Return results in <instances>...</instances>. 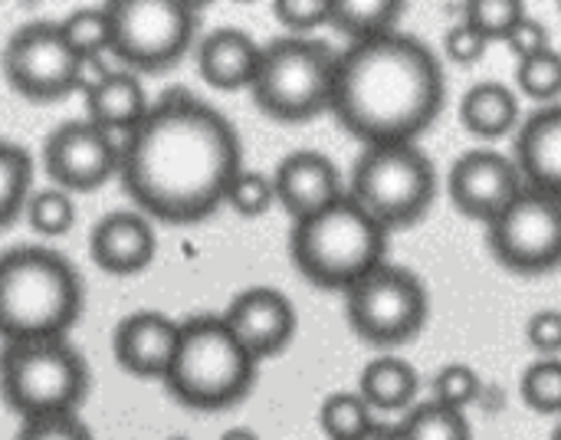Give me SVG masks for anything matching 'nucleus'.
Masks as SVG:
<instances>
[{"label": "nucleus", "instance_id": "nucleus-1", "mask_svg": "<svg viewBox=\"0 0 561 440\" xmlns=\"http://www.w3.org/2000/svg\"><path fill=\"white\" fill-rule=\"evenodd\" d=\"M243 171L240 135L224 112L171 89L122 138L118 178L138 211L161 224L207 221Z\"/></svg>", "mask_w": 561, "mask_h": 440}, {"label": "nucleus", "instance_id": "nucleus-2", "mask_svg": "<svg viewBox=\"0 0 561 440\" xmlns=\"http://www.w3.org/2000/svg\"><path fill=\"white\" fill-rule=\"evenodd\" d=\"M447 102V79L437 53L411 36L388 33L348 43L339 53L329 112L365 148L417 142Z\"/></svg>", "mask_w": 561, "mask_h": 440}, {"label": "nucleus", "instance_id": "nucleus-3", "mask_svg": "<svg viewBox=\"0 0 561 440\" xmlns=\"http://www.w3.org/2000/svg\"><path fill=\"white\" fill-rule=\"evenodd\" d=\"M82 316V280L76 267L49 247H13L0 253V339L49 342Z\"/></svg>", "mask_w": 561, "mask_h": 440}, {"label": "nucleus", "instance_id": "nucleus-4", "mask_svg": "<svg viewBox=\"0 0 561 440\" xmlns=\"http://www.w3.org/2000/svg\"><path fill=\"white\" fill-rule=\"evenodd\" d=\"M388 253V230L352 198L296 221L289 230L293 267L319 290L348 293L358 280L378 270Z\"/></svg>", "mask_w": 561, "mask_h": 440}, {"label": "nucleus", "instance_id": "nucleus-5", "mask_svg": "<svg viewBox=\"0 0 561 440\" xmlns=\"http://www.w3.org/2000/svg\"><path fill=\"white\" fill-rule=\"evenodd\" d=\"M256 365L260 362L237 342L224 316H194L181 323V342L164 388L184 408L224 411L250 395Z\"/></svg>", "mask_w": 561, "mask_h": 440}, {"label": "nucleus", "instance_id": "nucleus-6", "mask_svg": "<svg viewBox=\"0 0 561 440\" xmlns=\"http://www.w3.org/2000/svg\"><path fill=\"white\" fill-rule=\"evenodd\" d=\"M89 382L85 359L66 339L16 342L0 352V398L23 421L76 415Z\"/></svg>", "mask_w": 561, "mask_h": 440}, {"label": "nucleus", "instance_id": "nucleus-7", "mask_svg": "<svg viewBox=\"0 0 561 440\" xmlns=\"http://www.w3.org/2000/svg\"><path fill=\"white\" fill-rule=\"evenodd\" d=\"M339 53L312 36H283L263 46L253 102L276 122H309L332 105Z\"/></svg>", "mask_w": 561, "mask_h": 440}, {"label": "nucleus", "instance_id": "nucleus-8", "mask_svg": "<svg viewBox=\"0 0 561 440\" xmlns=\"http://www.w3.org/2000/svg\"><path fill=\"white\" fill-rule=\"evenodd\" d=\"M348 194L391 234L414 227L437 194V168L417 142L371 145L352 168Z\"/></svg>", "mask_w": 561, "mask_h": 440}, {"label": "nucleus", "instance_id": "nucleus-9", "mask_svg": "<svg viewBox=\"0 0 561 440\" xmlns=\"http://www.w3.org/2000/svg\"><path fill=\"white\" fill-rule=\"evenodd\" d=\"M108 53L128 72L171 69L197 36V3L187 0H112Z\"/></svg>", "mask_w": 561, "mask_h": 440}, {"label": "nucleus", "instance_id": "nucleus-10", "mask_svg": "<svg viewBox=\"0 0 561 440\" xmlns=\"http://www.w3.org/2000/svg\"><path fill=\"white\" fill-rule=\"evenodd\" d=\"M431 316V296L417 273L381 263L345 293V319L352 332L381 349L411 342Z\"/></svg>", "mask_w": 561, "mask_h": 440}, {"label": "nucleus", "instance_id": "nucleus-11", "mask_svg": "<svg viewBox=\"0 0 561 440\" xmlns=\"http://www.w3.org/2000/svg\"><path fill=\"white\" fill-rule=\"evenodd\" d=\"M493 257L523 277L549 273L561 263V198L539 188H523L510 207L486 224Z\"/></svg>", "mask_w": 561, "mask_h": 440}, {"label": "nucleus", "instance_id": "nucleus-12", "mask_svg": "<svg viewBox=\"0 0 561 440\" xmlns=\"http://www.w3.org/2000/svg\"><path fill=\"white\" fill-rule=\"evenodd\" d=\"M85 66L66 43L59 23L36 20L20 26L3 46L7 82L33 102H56L76 89H85Z\"/></svg>", "mask_w": 561, "mask_h": 440}, {"label": "nucleus", "instance_id": "nucleus-13", "mask_svg": "<svg viewBox=\"0 0 561 440\" xmlns=\"http://www.w3.org/2000/svg\"><path fill=\"white\" fill-rule=\"evenodd\" d=\"M122 165V142L89 119H76L49 132L43 142V168L56 188L69 194H85L102 188Z\"/></svg>", "mask_w": 561, "mask_h": 440}, {"label": "nucleus", "instance_id": "nucleus-14", "mask_svg": "<svg viewBox=\"0 0 561 440\" xmlns=\"http://www.w3.org/2000/svg\"><path fill=\"white\" fill-rule=\"evenodd\" d=\"M523 188H526V181H523L516 161L496 148H473V151L460 155L447 178L454 207L483 227L490 221H496Z\"/></svg>", "mask_w": 561, "mask_h": 440}, {"label": "nucleus", "instance_id": "nucleus-15", "mask_svg": "<svg viewBox=\"0 0 561 440\" xmlns=\"http://www.w3.org/2000/svg\"><path fill=\"white\" fill-rule=\"evenodd\" d=\"M224 323L230 326L237 342L256 362H263V359H276L279 352L289 349L299 316L286 293H279L273 286H250L230 300Z\"/></svg>", "mask_w": 561, "mask_h": 440}, {"label": "nucleus", "instance_id": "nucleus-16", "mask_svg": "<svg viewBox=\"0 0 561 440\" xmlns=\"http://www.w3.org/2000/svg\"><path fill=\"white\" fill-rule=\"evenodd\" d=\"M273 188H276V204H283L293 224L332 207L339 198L348 194L342 188V174L335 161L312 148H299L286 155L273 171Z\"/></svg>", "mask_w": 561, "mask_h": 440}, {"label": "nucleus", "instance_id": "nucleus-17", "mask_svg": "<svg viewBox=\"0 0 561 440\" xmlns=\"http://www.w3.org/2000/svg\"><path fill=\"white\" fill-rule=\"evenodd\" d=\"M178 342H181V323L154 309H138L115 326L112 356L122 365V372L135 379L164 382L171 359L178 352Z\"/></svg>", "mask_w": 561, "mask_h": 440}, {"label": "nucleus", "instance_id": "nucleus-18", "mask_svg": "<svg viewBox=\"0 0 561 440\" xmlns=\"http://www.w3.org/2000/svg\"><path fill=\"white\" fill-rule=\"evenodd\" d=\"M89 253L99 270L112 277H135L151 267L158 234L151 217L138 211H112L89 234Z\"/></svg>", "mask_w": 561, "mask_h": 440}, {"label": "nucleus", "instance_id": "nucleus-19", "mask_svg": "<svg viewBox=\"0 0 561 440\" xmlns=\"http://www.w3.org/2000/svg\"><path fill=\"white\" fill-rule=\"evenodd\" d=\"M513 161L529 188L561 198V102L542 105L519 125Z\"/></svg>", "mask_w": 561, "mask_h": 440}, {"label": "nucleus", "instance_id": "nucleus-20", "mask_svg": "<svg viewBox=\"0 0 561 440\" xmlns=\"http://www.w3.org/2000/svg\"><path fill=\"white\" fill-rule=\"evenodd\" d=\"M148 109L151 102L145 95V86L128 69L99 72V79L85 86V119L118 142L145 122Z\"/></svg>", "mask_w": 561, "mask_h": 440}, {"label": "nucleus", "instance_id": "nucleus-21", "mask_svg": "<svg viewBox=\"0 0 561 440\" xmlns=\"http://www.w3.org/2000/svg\"><path fill=\"white\" fill-rule=\"evenodd\" d=\"M260 59H263V46L237 26H220L197 43L201 79L224 92L250 89L260 72Z\"/></svg>", "mask_w": 561, "mask_h": 440}, {"label": "nucleus", "instance_id": "nucleus-22", "mask_svg": "<svg viewBox=\"0 0 561 440\" xmlns=\"http://www.w3.org/2000/svg\"><path fill=\"white\" fill-rule=\"evenodd\" d=\"M460 122L483 142L506 138L519 125V99L503 82H477L460 99Z\"/></svg>", "mask_w": 561, "mask_h": 440}, {"label": "nucleus", "instance_id": "nucleus-23", "mask_svg": "<svg viewBox=\"0 0 561 440\" xmlns=\"http://www.w3.org/2000/svg\"><path fill=\"white\" fill-rule=\"evenodd\" d=\"M417 388H421L417 369L398 356L371 359L358 379V395L368 402L371 411H404V408L411 411Z\"/></svg>", "mask_w": 561, "mask_h": 440}, {"label": "nucleus", "instance_id": "nucleus-24", "mask_svg": "<svg viewBox=\"0 0 561 440\" xmlns=\"http://www.w3.org/2000/svg\"><path fill=\"white\" fill-rule=\"evenodd\" d=\"M408 13L401 0H332V26L352 43L398 33V20Z\"/></svg>", "mask_w": 561, "mask_h": 440}, {"label": "nucleus", "instance_id": "nucleus-25", "mask_svg": "<svg viewBox=\"0 0 561 440\" xmlns=\"http://www.w3.org/2000/svg\"><path fill=\"white\" fill-rule=\"evenodd\" d=\"M30 188H33L30 155L20 145L0 138V230L10 227L26 211V201L33 194Z\"/></svg>", "mask_w": 561, "mask_h": 440}, {"label": "nucleus", "instance_id": "nucleus-26", "mask_svg": "<svg viewBox=\"0 0 561 440\" xmlns=\"http://www.w3.org/2000/svg\"><path fill=\"white\" fill-rule=\"evenodd\" d=\"M401 440H473V428L463 411L444 408L440 402L414 405L398 425Z\"/></svg>", "mask_w": 561, "mask_h": 440}, {"label": "nucleus", "instance_id": "nucleus-27", "mask_svg": "<svg viewBox=\"0 0 561 440\" xmlns=\"http://www.w3.org/2000/svg\"><path fill=\"white\" fill-rule=\"evenodd\" d=\"M375 425V411L358 392H332L319 405V428L329 440H355Z\"/></svg>", "mask_w": 561, "mask_h": 440}, {"label": "nucleus", "instance_id": "nucleus-28", "mask_svg": "<svg viewBox=\"0 0 561 440\" xmlns=\"http://www.w3.org/2000/svg\"><path fill=\"white\" fill-rule=\"evenodd\" d=\"M59 30L66 36V43L79 53L82 63H92L95 56L108 53L112 43V20H108V7H79L72 10L66 20H59Z\"/></svg>", "mask_w": 561, "mask_h": 440}, {"label": "nucleus", "instance_id": "nucleus-29", "mask_svg": "<svg viewBox=\"0 0 561 440\" xmlns=\"http://www.w3.org/2000/svg\"><path fill=\"white\" fill-rule=\"evenodd\" d=\"M23 214H26V224L39 237H62L76 224V201L62 188H43V191L30 194Z\"/></svg>", "mask_w": 561, "mask_h": 440}, {"label": "nucleus", "instance_id": "nucleus-30", "mask_svg": "<svg viewBox=\"0 0 561 440\" xmlns=\"http://www.w3.org/2000/svg\"><path fill=\"white\" fill-rule=\"evenodd\" d=\"M523 16H529L523 0H470V3H463V23L473 26L486 43H493V40L506 43V36L513 33V26Z\"/></svg>", "mask_w": 561, "mask_h": 440}, {"label": "nucleus", "instance_id": "nucleus-31", "mask_svg": "<svg viewBox=\"0 0 561 440\" xmlns=\"http://www.w3.org/2000/svg\"><path fill=\"white\" fill-rule=\"evenodd\" d=\"M516 89L529 95L533 102H556L561 95V53L542 49L516 66Z\"/></svg>", "mask_w": 561, "mask_h": 440}, {"label": "nucleus", "instance_id": "nucleus-32", "mask_svg": "<svg viewBox=\"0 0 561 440\" xmlns=\"http://www.w3.org/2000/svg\"><path fill=\"white\" fill-rule=\"evenodd\" d=\"M519 395L539 415H561V359H536L519 379Z\"/></svg>", "mask_w": 561, "mask_h": 440}, {"label": "nucleus", "instance_id": "nucleus-33", "mask_svg": "<svg viewBox=\"0 0 561 440\" xmlns=\"http://www.w3.org/2000/svg\"><path fill=\"white\" fill-rule=\"evenodd\" d=\"M227 204L240 214V217H263L273 204H276V188L273 178L263 171H240L227 191Z\"/></svg>", "mask_w": 561, "mask_h": 440}, {"label": "nucleus", "instance_id": "nucleus-34", "mask_svg": "<svg viewBox=\"0 0 561 440\" xmlns=\"http://www.w3.org/2000/svg\"><path fill=\"white\" fill-rule=\"evenodd\" d=\"M480 375L473 365H463V362H450L444 365L437 375H434V402H440L444 408H454V411H463L467 405H473L480 398Z\"/></svg>", "mask_w": 561, "mask_h": 440}, {"label": "nucleus", "instance_id": "nucleus-35", "mask_svg": "<svg viewBox=\"0 0 561 440\" xmlns=\"http://www.w3.org/2000/svg\"><path fill=\"white\" fill-rule=\"evenodd\" d=\"M273 13L289 36H306L332 20V0H273Z\"/></svg>", "mask_w": 561, "mask_h": 440}, {"label": "nucleus", "instance_id": "nucleus-36", "mask_svg": "<svg viewBox=\"0 0 561 440\" xmlns=\"http://www.w3.org/2000/svg\"><path fill=\"white\" fill-rule=\"evenodd\" d=\"M16 440H95L89 425L79 415H59V418H39L23 421Z\"/></svg>", "mask_w": 561, "mask_h": 440}, {"label": "nucleus", "instance_id": "nucleus-37", "mask_svg": "<svg viewBox=\"0 0 561 440\" xmlns=\"http://www.w3.org/2000/svg\"><path fill=\"white\" fill-rule=\"evenodd\" d=\"M526 342L539 359H561V309H539L526 323Z\"/></svg>", "mask_w": 561, "mask_h": 440}, {"label": "nucleus", "instance_id": "nucleus-38", "mask_svg": "<svg viewBox=\"0 0 561 440\" xmlns=\"http://www.w3.org/2000/svg\"><path fill=\"white\" fill-rule=\"evenodd\" d=\"M486 46H490V43H486L473 26H467L463 20H460L457 26H450L447 36H444V53H447V59L457 63V66H477V63L486 56Z\"/></svg>", "mask_w": 561, "mask_h": 440}, {"label": "nucleus", "instance_id": "nucleus-39", "mask_svg": "<svg viewBox=\"0 0 561 440\" xmlns=\"http://www.w3.org/2000/svg\"><path fill=\"white\" fill-rule=\"evenodd\" d=\"M506 46H510V49H513V56L523 63V59H529V56H536V53L549 49L552 43H549V30H546L539 20L523 16V20L513 26V33L506 36Z\"/></svg>", "mask_w": 561, "mask_h": 440}, {"label": "nucleus", "instance_id": "nucleus-40", "mask_svg": "<svg viewBox=\"0 0 561 440\" xmlns=\"http://www.w3.org/2000/svg\"><path fill=\"white\" fill-rule=\"evenodd\" d=\"M355 440H401V438H398V428H388V425H378V421H375L365 435H358Z\"/></svg>", "mask_w": 561, "mask_h": 440}, {"label": "nucleus", "instance_id": "nucleus-41", "mask_svg": "<svg viewBox=\"0 0 561 440\" xmlns=\"http://www.w3.org/2000/svg\"><path fill=\"white\" fill-rule=\"evenodd\" d=\"M220 440H260L256 431H250V428H230V431H224Z\"/></svg>", "mask_w": 561, "mask_h": 440}, {"label": "nucleus", "instance_id": "nucleus-42", "mask_svg": "<svg viewBox=\"0 0 561 440\" xmlns=\"http://www.w3.org/2000/svg\"><path fill=\"white\" fill-rule=\"evenodd\" d=\"M552 440H561V421H559V428L552 431Z\"/></svg>", "mask_w": 561, "mask_h": 440}, {"label": "nucleus", "instance_id": "nucleus-43", "mask_svg": "<svg viewBox=\"0 0 561 440\" xmlns=\"http://www.w3.org/2000/svg\"><path fill=\"white\" fill-rule=\"evenodd\" d=\"M168 440H191V438H187V435H171Z\"/></svg>", "mask_w": 561, "mask_h": 440}, {"label": "nucleus", "instance_id": "nucleus-44", "mask_svg": "<svg viewBox=\"0 0 561 440\" xmlns=\"http://www.w3.org/2000/svg\"><path fill=\"white\" fill-rule=\"evenodd\" d=\"M559 10H561V0H559Z\"/></svg>", "mask_w": 561, "mask_h": 440}]
</instances>
